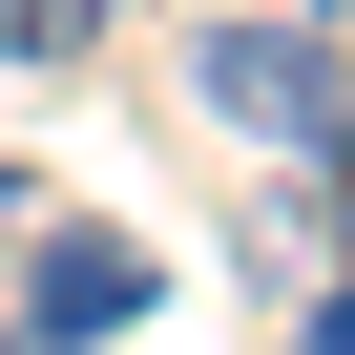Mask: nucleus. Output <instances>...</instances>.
Instances as JSON below:
<instances>
[{
	"instance_id": "20e7f679",
	"label": "nucleus",
	"mask_w": 355,
	"mask_h": 355,
	"mask_svg": "<svg viewBox=\"0 0 355 355\" xmlns=\"http://www.w3.org/2000/svg\"><path fill=\"white\" fill-rule=\"evenodd\" d=\"M293 355H355V293H334V313H313V334H293Z\"/></svg>"
},
{
	"instance_id": "7ed1b4c3",
	"label": "nucleus",
	"mask_w": 355,
	"mask_h": 355,
	"mask_svg": "<svg viewBox=\"0 0 355 355\" xmlns=\"http://www.w3.org/2000/svg\"><path fill=\"white\" fill-rule=\"evenodd\" d=\"M0 63H105V0H0Z\"/></svg>"
},
{
	"instance_id": "f03ea898",
	"label": "nucleus",
	"mask_w": 355,
	"mask_h": 355,
	"mask_svg": "<svg viewBox=\"0 0 355 355\" xmlns=\"http://www.w3.org/2000/svg\"><path fill=\"white\" fill-rule=\"evenodd\" d=\"M21 313H42V334H125V313H146V251H125V230H42V251H21Z\"/></svg>"
},
{
	"instance_id": "f257e3e1",
	"label": "nucleus",
	"mask_w": 355,
	"mask_h": 355,
	"mask_svg": "<svg viewBox=\"0 0 355 355\" xmlns=\"http://www.w3.org/2000/svg\"><path fill=\"white\" fill-rule=\"evenodd\" d=\"M189 105L251 125V146H334V125H355V84H334L313 21H209V42H189Z\"/></svg>"
},
{
	"instance_id": "39448f33",
	"label": "nucleus",
	"mask_w": 355,
	"mask_h": 355,
	"mask_svg": "<svg viewBox=\"0 0 355 355\" xmlns=\"http://www.w3.org/2000/svg\"><path fill=\"white\" fill-rule=\"evenodd\" d=\"M0 230H21V167H0Z\"/></svg>"
}]
</instances>
